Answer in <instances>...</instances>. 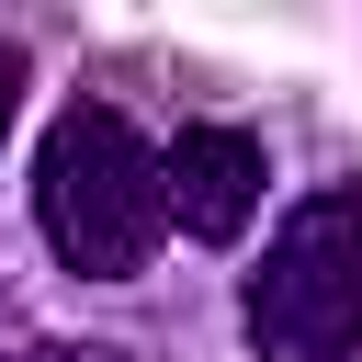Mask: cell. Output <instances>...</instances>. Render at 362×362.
<instances>
[{
  "mask_svg": "<svg viewBox=\"0 0 362 362\" xmlns=\"http://www.w3.org/2000/svg\"><path fill=\"white\" fill-rule=\"evenodd\" d=\"M34 362H136V351H113V339H57V328H45Z\"/></svg>",
  "mask_w": 362,
  "mask_h": 362,
  "instance_id": "5",
  "label": "cell"
},
{
  "mask_svg": "<svg viewBox=\"0 0 362 362\" xmlns=\"http://www.w3.org/2000/svg\"><path fill=\"white\" fill-rule=\"evenodd\" d=\"M34 339H45V328H34V305L0 283V362H34Z\"/></svg>",
  "mask_w": 362,
  "mask_h": 362,
  "instance_id": "4",
  "label": "cell"
},
{
  "mask_svg": "<svg viewBox=\"0 0 362 362\" xmlns=\"http://www.w3.org/2000/svg\"><path fill=\"white\" fill-rule=\"evenodd\" d=\"M11 113H23V57L0 45V136H11Z\"/></svg>",
  "mask_w": 362,
  "mask_h": 362,
  "instance_id": "6",
  "label": "cell"
},
{
  "mask_svg": "<svg viewBox=\"0 0 362 362\" xmlns=\"http://www.w3.org/2000/svg\"><path fill=\"white\" fill-rule=\"evenodd\" d=\"M34 226L79 283H136L170 238V147H147L113 102H68L34 158Z\"/></svg>",
  "mask_w": 362,
  "mask_h": 362,
  "instance_id": "1",
  "label": "cell"
},
{
  "mask_svg": "<svg viewBox=\"0 0 362 362\" xmlns=\"http://www.w3.org/2000/svg\"><path fill=\"white\" fill-rule=\"evenodd\" d=\"M238 328L249 362H362V181H328L272 226Z\"/></svg>",
  "mask_w": 362,
  "mask_h": 362,
  "instance_id": "2",
  "label": "cell"
},
{
  "mask_svg": "<svg viewBox=\"0 0 362 362\" xmlns=\"http://www.w3.org/2000/svg\"><path fill=\"white\" fill-rule=\"evenodd\" d=\"M272 192V158L249 124H181L170 136V226L181 238H238Z\"/></svg>",
  "mask_w": 362,
  "mask_h": 362,
  "instance_id": "3",
  "label": "cell"
}]
</instances>
